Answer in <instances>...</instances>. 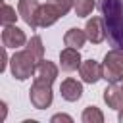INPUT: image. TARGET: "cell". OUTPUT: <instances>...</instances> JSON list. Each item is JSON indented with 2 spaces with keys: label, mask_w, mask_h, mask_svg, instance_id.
<instances>
[{
  "label": "cell",
  "mask_w": 123,
  "mask_h": 123,
  "mask_svg": "<svg viewBox=\"0 0 123 123\" xmlns=\"http://www.w3.org/2000/svg\"><path fill=\"white\" fill-rule=\"evenodd\" d=\"M85 33H86V38L92 42V44H100L106 40V23H104V17H90L85 25Z\"/></svg>",
  "instance_id": "obj_8"
},
{
  "label": "cell",
  "mask_w": 123,
  "mask_h": 123,
  "mask_svg": "<svg viewBox=\"0 0 123 123\" xmlns=\"http://www.w3.org/2000/svg\"><path fill=\"white\" fill-rule=\"evenodd\" d=\"M37 63L38 62L35 60V56L27 48L15 50L13 56L10 58V73L17 81H27L37 73Z\"/></svg>",
  "instance_id": "obj_2"
},
{
  "label": "cell",
  "mask_w": 123,
  "mask_h": 123,
  "mask_svg": "<svg viewBox=\"0 0 123 123\" xmlns=\"http://www.w3.org/2000/svg\"><path fill=\"white\" fill-rule=\"evenodd\" d=\"M86 40H88V38H86L85 29H79V27H71V29H67L65 35H63V44L69 46V48H77V50H79L81 46H85Z\"/></svg>",
  "instance_id": "obj_14"
},
{
  "label": "cell",
  "mask_w": 123,
  "mask_h": 123,
  "mask_svg": "<svg viewBox=\"0 0 123 123\" xmlns=\"http://www.w3.org/2000/svg\"><path fill=\"white\" fill-rule=\"evenodd\" d=\"M98 10L106 23V38L113 48H123V0H100Z\"/></svg>",
  "instance_id": "obj_1"
},
{
  "label": "cell",
  "mask_w": 123,
  "mask_h": 123,
  "mask_svg": "<svg viewBox=\"0 0 123 123\" xmlns=\"http://www.w3.org/2000/svg\"><path fill=\"white\" fill-rule=\"evenodd\" d=\"M104 102L108 104V108L119 111L123 108V85L119 83H110L106 88H104V94H102Z\"/></svg>",
  "instance_id": "obj_11"
},
{
  "label": "cell",
  "mask_w": 123,
  "mask_h": 123,
  "mask_svg": "<svg viewBox=\"0 0 123 123\" xmlns=\"http://www.w3.org/2000/svg\"><path fill=\"white\" fill-rule=\"evenodd\" d=\"M79 75H81V81L86 83V85H94L102 79L104 75V67L102 63H98L96 60H83L81 65H79Z\"/></svg>",
  "instance_id": "obj_6"
},
{
  "label": "cell",
  "mask_w": 123,
  "mask_h": 123,
  "mask_svg": "<svg viewBox=\"0 0 123 123\" xmlns=\"http://www.w3.org/2000/svg\"><path fill=\"white\" fill-rule=\"evenodd\" d=\"M60 17H62V13L58 12V8H56L52 2H46V4H40V8H38V13H37V25L46 29V27H52Z\"/></svg>",
  "instance_id": "obj_12"
},
{
  "label": "cell",
  "mask_w": 123,
  "mask_h": 123,
  "mask_svg": "<svg viewBox=\"0 0 123 123\" xmlns=\"http://www.w3.org/2000/svg\"><path fill=\"white\" fill-rule=\"evenodd\" d=\"M96 8V0H75V15L77 17H88L92 10Z\"/></svg>",
  "instance_id": "obj_18"
},
{
  "label": "cell",
  "mask_w": 123,
  "mask_h": 123,
  "mask_svg": "<svg viewBox=\"0 0 123 123\" xmlns=\"http://www.w3.org/2000/svg\"><path fill=\"white\" fill-rule=\"evenodd\" d=\"M38 8H40V4H38L37 0H19V2H17L19 17H21L33 31L38 29V25H37V13H38Z\"/></svg>",
  "instance_id": "obj_7"
},
{
  "label": "cell",
  "mask_w": 123,
  "mask_h": 123,
  "mask_svg": "<svg viewBox=\"0 0 123 123\" xmlns=\"http://www.w3.org/2000/svg\"><path fill=\"white\" fill-rule=\"evenodd\" d=\"M104 75L102 79L108 83H121L123 79V48H111L104 56Z\"/></svg>",
  "instance_id": "obj_3"
},
{
  "label": "cell",
  "mask_w": 123,
  "mask_h": 123,
  "mask_svg": "<svg viewBox=\"0 0 123 123\" xmlns=\"http://www.w3.org/2000/svg\"><path fill=\"white\" fill-rule=\"evenodd\" d=\"M81 121H83V123H104V113H102V110L96 108V106H86V108L83 110Z\"/></svg>",
  "instance_id": "obj_17"
},
{
  "label": "cell",
  "mask_w": 123,
  "mask_h": 123,
  "mask_svg": "<svg viewBox=\"0 0 123 123\" xmlns=\"http://www.w3.org/2000/svg\"><path fill=\"white\" fill-rule=\"evenodd\" d=\"M17 17H19V12H15L13 6L2 2V8H0V23H2V27L4 25H13L17 21Z\"/></svg>",
  "instance_id": "obj_16"
},
{
  "label": "cell",
  "mask_w": 123,
  "mask_h": 123,
  "mask_svg": "<svg viewBox=\"0 0 123 123\" xmlns=\"http://www.w3.org/2000/svg\"><path fill=\"white\" fill-rule=\"evenodd\" d=\"M25 48H27V50L35 56V60H37V62L44 60V46H42V38H40L38 35H33V37L27 40Z\"/></svg>",
  "instance_id": "obj_15"
},
{
  "label": "cell",
  "mask_w": 123,
  "mask_h": 123,
  "mask_svg": "<svg viewBox=\"0 0 123 123\" xmlns=\"http://www.w3.org/2000/svg\"><path fill=\"white\" fill-rule=\"evenodd\" d=\"M121 85H123V79H121Z\"/></svg>",
  "instance_id": "obj_22"
},
{
  "label": "cell",
  "mask_w": 123,
  "mask_h": 123,
  "mask_svg": "<svg viewBox=\"0 0 123 123\" xmlns=\"http://www.w3.org/2000/svg\"><path fill=\"white\" fill-rule=\"evenodd\" d=\"M56 8H58V12L62 13V17L63 15H67L73 8H75V0H50Z\"/></svg>",
  "instance_id": "obj_19"
},
{
  "label": "cell",
  "mask_w": 123,
  "mask_h": 123,
  "mask_svg": "<svg viewBox=\"0 0 123 123\" xmlns=\"http://www.w3.org/2000/svg\"><path fill=\"white\" fill-rule=\"evenodd\" d=\"M29 100H31V104H33L35 110H46V108H50L52 100H54L52 85L35 79L33 85H31V90H29Z\"/></svg>",
  "instance_id": "obj_4"
},
{
  "label": "cell",
  "mask_w": 123,
  "mask_h": 123,
  "mask_svg": "<svg viewBox=\"0 0 123 123\" xmlns=\"http://www.w3.org/2000/svg\"><path fill=\"white\" fill-rule=\"evenodd\" d=\"M50 121H52V123H58V121L73 123V117H71V115H67V113H56V115H52V117H50Z\"/></svg>",
  "instance_id": "obj_20"
},
{
  "label": "cell",
  "mask_w": 123,
  "mask_h": 123,
  "mask_svg": "<svg viewBox=\"0 0 123 123\" xmlns=\"http://www.w3.org/2000/svg\"><path fill=\"white\" fill-rule=\"evenodd\" d=\"M117 121H119V123H123V108L119 110V115H117Z\"/></svg>",
  "instance_id": "obj_21"
},
{
  "label": "cell",
  "mask_w": 123,
  "mask_h": 123,
  "mask_svg": "<svg viewBox=\"0 0 123 123\" xmlns=\"http://www.w3.org/2000/svg\"><path fill=\"white\" fill-rule=\"evenodd\" d=\"M81 54L77 48H69L65 46L62 52H60V69L65 71V73H71V71H77L79 65H81Z\"/></svg>",
  "instance_id": "obj_9"
},
{
  "label": "cell",
  "mask_w": 123,
  "mask_h": 123,
  "mask_svg": "<svg viewBox=\"0 0 123 123\" xmlns=\"http://www.w3.org/2000/svg\"><path fill=\"white\" fill-rule=\"evenodd\" d=\"M27 35L23 29H19L15 23L13 25H4L2 29V44L4 48H12V50H19L21 46L27 44Z\"/></svg>",
  "instance_id": "obj_5"
},
{
  "label": "cell",
  "mask_w": 123,
  "mask_h": 123,
  "mask_svg": "<svg viewBox=\"0 0 123 123\" xmlns=\"http://www.w3.org/2000/svg\"><path fill=\"white\" fill-rule=\"evenodd\" d=\"M58 71H60V67L54 63V62H50V60H40L38 63H37V73H35V79H38V81H44V83H54L56 79H58Z\"/></svg>",
  "instance_id": "obj_13"
},
{
  "label": "cell",
  "mask_w": 123,
  "mask_h": 123,
  "mask_svg": "<svg viewBox=\"0 0 123 123\" xmlns=\"http://www.w3.org/2000/svg\"><path fill=\"white\" fill-rule=\"evenodd\" d=\"M60 94L65 102H77L83 96V83L73 77H67L60 85Z\"/></svg>",
  "instance_id": "obj_10"
}]
</instances>
